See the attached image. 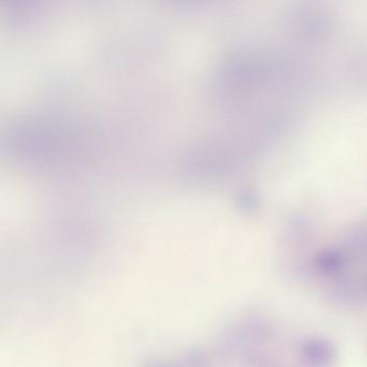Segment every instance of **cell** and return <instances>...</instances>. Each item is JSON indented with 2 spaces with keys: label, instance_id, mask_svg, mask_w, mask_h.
I'll return each mask as SVG.
<instances>
[{
  "label": "cell",
  "instance_id": "6da1fadb",
  "mask_svg": "<svg viewBox=\"0 0 367 367\" xmlns=\"http://www.w3.org/2000/svg\"><path fill=\"white\" fill-rule=\"evenodd\" d=\"M305 355L313 364H324L330 359V348L321 342H311L303 348Z\"/></svg>",
  "mask_w": 367,
  "mask_h": 367
},
{
  "label": "cell",
  "instance_id": "7a4b0ae2",
  "mask_svg": "<svg viewBox=\"0 0 367 367\" xmlns=\"http://www.w3.org/2000/svg\"><path fill=\"white\" fill-rule=\"evenodd\" d=\"M339 259L337 257H326L324 259L321 260L319 262V269L321 271H324V273H332V271H336L339 269Z\"/></svg>",
  "mask_w": 367,
  "mask_h": 367
}]
</instances>
